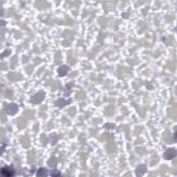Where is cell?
Masks as SVG:
<instances>
[{
	"label": "cell",
	"mask_w": 177,
	"mask_h": 177,
	"mask_svg": "<svg viewBox=\"0 0 177 177\" xmlns=\"http://www.w3.org/2000/svg\"><path fill=\"white\" fill-rule=\"evenodd\" d=\"M45 92H43V91H39V92H37L33 95H32L31 99H30V102L34 104H39L44 101V98H45Z\"/></svg>",
	"instance_id": "1"
},
{
	"label": "cell",
	"mask_w": 177,
	"mask_h": 177,
	"mask_svg": "<svg viewBox=\"0 0 177 177\" xmlns=\"http://www.w3.org/2000/svg\"><path fill=\"white\" fill-rule=\"evenodd\" d=\"M4 109H5L6 112L11 116L15 115L19 111V107L15 103H6L4 105Z\"/></svg>",
	"instance_id": "2"
},
{
	"label": "cell",
	"mask_w": 177,
	"mask_h": 177,
	"mask_svg": "<svg viewBox=\"0 0 177 177\" xmlns=\"http://www.w3.org/2000/svg\"><path fill=\"white\" fill-rule=\"evenodd\" d=\"M1 173L3 176L7 177H11L15 175V171L13 165H5L2 167Z\"/></svg>",
	"instance_id": "3"
},
{
	"label": "cell",
	"mask_w": 177,
	"mask_h": 177,
	"mask_svg": "<svg viewBox=\"0 0 177 177\" xmlns=\"http://www.w3.org/2000/svg\"><path fill=\"white\" fill-rule=\"evenodd\" d=\"M176 157V150L175 148H169L165 150L163 153L164 159L170 160Z\"/></svg>",
	"instance_id": "4"
},
{
	"label": "cell",
	"mask_w": 177,
	"mask_h": 177,
	"mask_svg": "<svg viewBox=\"0 0 177 177\" xmlns=\"http://www.w3.org/2000/svg\"><path fill=\"white\" fill-rule=\"evenodd\" d=\"M72 102V99H69V100H65L64 98H59L57 100L55 101V106L58 107L60 109L64 108L66 105H68L70 104Z\"/></svg>",
	"instance_id": "5"
},
{
	"label": "cell",
	"mask_w": 177,
	"mask_h": 177,
	"mask_svg": "<svg viewBox=\"0 0 177 177\" xmlns=\"http://www.w3.org/2000/svg\"><path fill=\"white\" fill-rule=\"evenodd\" d=\"M69 71H70V67L69 66H67V65L64 64L58 67L57 72L59 76L64 77L68 74Z\"/></svg>",
	"instance_id": "6"
},
{
	"label": "cell",
	"mask_w": 177,
	"mask_h": 177,
	"mask_svg": "<svg viewBox=\"0 0 177 177\" xmlns=\"http://www.w3.org/2000/svg\"><path fill=\"white\" fill-rule=\"evenodd\" d=\"M147 172V167L146 165L145 164H141L140 165H138V167H136L135 169V173L137 176H142L144 175Z\"/></svg>",
	"instance_id": "7"
},
{
	"label": "cell",
	"mask_w": 177,
	"mask_h": 177,
	"mask_svg": "<svg viewBox=\"0 0 177 177\" xmlns=\"http://www.w3.org/2000/svg\"><path fill=\"white\" fill-rule=\"evenodd\" d=\"M74 86L73 82H69L65 86V88L63 89V95L65 97H69L71 94V88Z\"/></svg>",
	"instance_id": "8"
},
{
	"label": "cell",
	"mask_w": 177,
	"mask_h": 177,
	"mask_svg": "<svg viewBox=\"0 0 177 177\" xmlns=\"http://www.w3.org/2000/svg\"><path fill=\"white\" fill-rule=\"evenodd\" d=\"M49 171L48 170L46 167H40L38 171H37L36 176H47L49 175Z\"/></svg>",
	"instance_id": "9"
},
{
	"label": "cell",
	"mask_w": 177,
	"mask_h": 177,
	"mask_svg": "<svg viewBox=\"0 0 177 177\" xmlns=\"http://www.w3.org/2000/svg\"><path fill=\"white\" fill-rule=\"evenodd\" d=\"M47 164L50 167H55L57 164V160L55 158L51 157L50 159L48 160Z\"/></svg>",
	"instance_id": "10"
},
{
	"label": "cell",
	"mask_w": 177,
	"mask_h": 177,
	"mask_svg": "<svg viewBox=\"0 0 177 177\" xmlns=\"http://www.w3.org/2000/svg\"><path fill=\"white\" fill-rule=\"evenodd\" d=\"M58 140H59V137L57 134H52L50 136V138H49V141L51 142V145H54L55 143H57L58 141Z\"/></svg>",
	"instance_id": "11"
},
{
	"label": "cell",
	"mask_w": 177,
	"mask_h": 177,
	"mask_svg": "<svg viewBox=\"0 0 177 177\" xmlns=\"http://www.w3.org/2000/svg\"><path fill=\"white\" fill-rule=\"evenodd\" d=\"M49 175L51 176H54V177L60 176H61V172H60L59 170H57V169L55 168L51 171V172L49 173Z\"/></svg>",
	"instance_id": "12"
},
{
	"label": "cell",
	"mask_w": 177,
	"mask_h": 177,
	"mask_svg": "<svg viewBox=\"0 0 177 177\" xmlns=\"http://www.w3.org/2000/svg\"><path fill=\"white\" fill-rule=\"evenodd\" d=\"M176 132H174V143H175V142L176 141Z\"/></svg>",
	"instance_id": "13"
}]
</instances>
